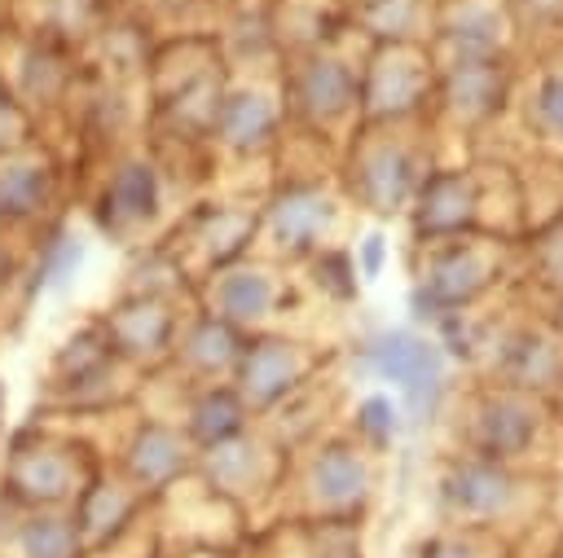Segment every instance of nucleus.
<instances>
[{
    "label": "nucleus",
    "instance_id": "f257e3e1",
    "mask_svg": "<svg viewBox=\"0 0 563 558\" xmlns=\"http://www.w3.org/2000/svg\"><path fill=\"white\" fill-rule=\"evenodd\" d=\"M435 417H449L457 453H475L537 475H550L563 461V422L537 391L466 378L449 387Z\"/></svg>",
    "mask_w": 563,
    "mask_h": 558
},
{
    "label": "nucleus",
    "instance_id": "f03ea898",
    "mask_svg": "<svg viewBox=\"0 0 563 558\" xmlns=\"http://www.w3.org/2000/svg\"><path fill=\"white\" fill-rule=\"evenodd\" d=\"M431 501H435L440 523L493 532L510 540L519 558V540L545 523V475L444 448L435 457Z\"/></svg>",
    "mask_w": 563,
    "mask_h": 558
},
{
    "label": "nucleus",
    "instance_id": "7ed1b4c3",
    "mask_svg": "<svg viewBox=\"0 0 563 558\" xmlns=\"http://www.w3.org/2000/svg\"><path fill=\"white\" fill-rule=\"evenodd\" d=\"M440 163V145L431 119H396V123H361L339 154V185L352 211L374 220H396L409 211L427 171Z\"/></svg>",
    "mask_w": 563,
    "mask_h": 558
},
{
    "label": "nucleus",
    "instance_id": "20e7f679",
    "mask_svg": "<svg viewBox=\"0 0 563 558\" xmlns=\"http://www.w3.org/2000/svg\"><path fill=\"white\" fill-rule=\"evenodd\" d=\"M519 242L488 233H449L409 242V308L418 325H435L449 312H466L515 286Z\"/></svg>",
    "mask_w": 563,
    "mask_h": 558
},
{
    "label": "nucleus",
    "instance_id": "39448f33",
    "mask_svg": "<svg viewBox=\"0 0 563 558\" xmlns=\"http://www.w3.org/2000/svg\"><path fill=\"white\" fill-rule=\"evenodd\" d=\"M369 40L347 26V18L295 48L286 75H282V101L286 119H295L303 132H317L330 145H347V136L361 127V70H365Z\"/></svg>",
    "mask_w": 563,
    "mask_h": 558
},
{
    "label": "nucleus",
    "instance_id": "423d86ee",
    "mask_svg": "<svg viewBox=\"0 0 563 558\" xmlns=\"http://www.w3.org/2000/svg\"><path fill=\"white\" fill-rule=\"evenodd\" d=\"M378 492V457L361 448L347 431L303 439L299 457H286L282 501L290 496L295 523L365 518Z\"/></svg>",
    "mask_w": 563,
    "mask_h": 558
},
{
    "label": "nucleus",
    "instance_id": "0eeeda50",
    "mask_svg": "<svg viewBox=\"0 0 563 558\" xmlns=\"http://www.w3.org/2000/svg\"><path fill=\"white\" fill-rule=\"evenodd\" d=\"M519 62L515 57H435V97H431V132L440 145L462 141V158H471V141L510 110Z\"/></svg>",
    "mask_w": 563,
    "mask_h": 558
},
{
    "label": "nucleus",
    "instance_id": "6e6552de",
    "mask_svg": "<svg viewBox=\"0 0 563 558\" xmlns=\"http://www.w3.org/2000/svg\"><path fill=\"white\" fill-rule=\"evenodd\" d=\"M356 365L391 387V395H396V404L405 413V426L435 422V413H440V404H444V395L453 387L444 347L418 325L374 330L356 347Z\"/></svg>",
    "mask_w": 563,
    "mask_h": 558
},
{
    "label": "nucleus",
    "instance_id": "1a4fd4ad",
    "mask_svg": "<svg viewBox=\"0 0 563 558\" xmlns=\"http://www.w3.org/2000/svg\"><path fill=\"white\" fill-rule=\"evenodd\" d=\"M352 202L339 185V176H317V180H286L264 207V233L282 259H312L330 246H343V224H347Z\"/></svg>",
    "mask_w": 563,
    "mask_h": 558
},
{
    "label": "nucleus",
    "instance_id": "9d476101",
    "mask_svg": "<svg viewBox=\"0 0 563 558\" xmlns=\"http://www.w3.org/2000/svg\"><path fill=\"white\" fill-rule=\"evenodd\" d=\"M435 97V57L427 44H369L361 70V123L427 119Z\"/></svg>",
    "mask_w": 563,
    "mask_h": 558
},
{
    "label": "nucleus",
    "instance_id": "9b49d317",
    "mask_svg": "<svg viewBox=\"0 0 563 558\" xmlns=\"http://www.w3.org/2000/svg\"><path fill=\"white\" fill-rule=\"evenodd\" d=\"M334 351L286 338V334H260L242 343L238 369H233V391L251 413H273L295 387H303L317 369H325Z\"/></svg>",
    "mask_w": 563,
    "mask_h": 558
},
{
    "label": "nucleus",
    "instance_id": "f8f14e48",
    "mask_svg": "<svg viewBox=\"0 0 563 558\" xmlns=\"http://www.w3.org/2000/svg\"><path fill=\"white\" fill-rule=\"evenodd\" d=\"M409 242L449 237V233H484V167L479 158L466 163H435L413 193L409 211Z\"/></svg>",
    "mask_w": 563,
    "mask_h": 558
},
{
    "label": "nucleus",
    "instance_id": "ddd939ff",
    "mask_svg": "<svg viewBox=\"0 0 563 558\" xmlns=\"http://www.w3.org/2000/svg\"><path fill=\"white\" fill-rule=\"evenodd\" d=\"M286 457L290 448H282V439H264L251 426L216 448H202L194 470H202L207 488L216 496H224L229 505H251L260 496H277L282 479H286Z\"/></svg>",
    "mask_w": 563,
    "mask_h": 558
},
{
    "label": "nucleus",
    "instance_id": "4468645a",
    "mask_svg": "<svg viewBox=\"0 0 563 558\" xmlns=\"http://www.w3.org/2000/svg\"><path fill=\"white\" fill-rule=\"evenodd\" d=\"M510 119L523 132L532 158L563 163V53L519 62Z\"/></svg>",
    "mask_w": 563,
    "mask_h": 558
},
{
    "label": "nucleus",
    "instance_id": "2eb2a0df",
    "mask_svg": "<svg viewBox=\"0 0 563 558\" xmlns=\"http://www.w3.org/2000/svg\"><path fill=\"white\" fill-rule=\"evenodd\" d=\"M431 57H515L506 0H440Z\"/></svg>",
    "mask_w": 563,
    "mask_h": 558
},
{
    "label": "nucleus",
    "instance_id": "dca6fc26",
    "mask_svg": "<svg viewBox=\"0 0 563 558\" xmlns=\"http://www.w3.org/2000/svg\"><path fill=\"white\" fill-rule=\"evenodd\" d=\"M145 492L128 479V475H114V479H88L70 505V518L79 527V540H84V554L88 549H101V545H114L119 536L132 532V523L141 518L145 510Z\"/></svg>",
    "mask_w": 563,
    "mask_h": 558
},
{
    "label": "nucleus",
    "instance_id": "f3484780",
    "mask_svg": "<svg viewBox=\"0 0 563 558\" xmlns=\"http://www.w3.org/2000/svg\"><path fill=\"white\" fill-rule=\"evenodd\" d=\"M194 461H198V448L189 444L185 431L167 426V422H145L136 431V439L128 444V457H123V475L145 492V496H158L167 488H176L185 475H194Z\"/></svg>",
    "mask_w": 563,
    "mask_h": 558
},
{
    "label": "nucleus",
    "instance_id": "a211bd4d",
    "mask_svg": "<svg viewBox=\"0 0 563 558\" xmlns=\"http://www.w3.org/2000/svg\"><path fill=\"white\" fill-rule=\"evenodd\" d=\"M515 290L537 312L563 308V211L545 215L519 237V264H515Z\"/></svg>",
    "mask_w": 563,
    "mask_h": 558
},
{
    "label": "nucleus",
    "instance_id": "6ab92c4d",
    "mask_svg": "<svg viewBox=\"0 0 563 558\" xmlns=\"http://www.w3.org/2000/svg\"><path fill=\"white\" fill-rule=\"evenodd\" d=\"M282 119H286V101L282 92H264V88H229L220 97V110H216V127L211 136H220L229 149L238 154H260L277 141L282 132Z\"/></svg>",
    "mask_w": 563,
    "mask_h": 558
},
{
    "label": "nucleus",
    "instance_id": "aec40b11",
    "mask_svg": "<svg viewBox=\"0 0 563 558\" xmlns=\"http://www.w3.org/2000/svg\"><path fill=\"white\" fill-rule=\"evenodd\" d=\"M440 0H343V18L369 44H427L435 35Z\"/></svg>",
    "mask_w": 563,
    "mask_h": 558
},
{
    "label": "nucleus",
    "instance_id": "412c9836",
    "mask_svg": "<svg viewBox=\"0 0 563 558\" xmlns=\"http://www.w3.org/2000/svg\"><path fill=\"white\" fill-rule=\"evenodd\" d=\"M211 290H216V312L211 316H220L238 334L260 330L277 308V277L268 268L229 264V268L211 272Z\"/></svg>",
    "mask_w": 563,
    "mask_h": 558
},
{
    "label": "nucleus",
    "instance_id": "4be33fe9",
    "mask_svg": "<svg viewBox=\"0 0 563 558\" xmlns=\"http://www.w3.org/2000/svg\"><path fill=\"white\" fill-rule=\"evenodd\" d=\"M251 426V409L242 404V395L233 391V382H202V391L189 400V413H185V435L189 444L202 453V448H216L233 435H242Z\"/></svg>",
    "mask_w": 563,
    "mask_h": 558
},
{
    "label": "nucleus",
    "instance_id": "5701e85b",
    "mask_svg": "<svg viewBox=\"0 0 563 558\" xmlns=\"http://www.w3.org/2000/svg\"><path fill=\"white\" fill-rule=\"evenodd\" d=\"M176 356L207 382H216V373H233L238 356H242V334L233 325H224L220 316H202L194 330L180 334Z\"/></svg>",
    "mask_w": 563,
    "mask_h": 558
},
{
    "label": "nucleus",
    "instance_id": "b1692460",
    "mask_svg": "<svg viewBox=\"0 0 563 558\" xmlns=\"http://www.w3.org/2000/svg\"><path fill=\"white\" fill-rule=\"evenodd\" d=\"M519 62L563 53V0H506Z\"/></svg>",
    "mask_w": 563,
    "mask_h": 558
},
{
    "label": "nucleus",
    "instance_id": "393cba45",
    "mask_svg": "<svg viewBox=\"0 0 563 558\" xmlns=\"http://www.w3.org/2000/svg\"><path fill=\"white\" fill-rule=\"evenodd\" d=\"M13 554L18 558H84V540H79L70 510H31L13 527Z\"/></svg>",
    "mask_w": 563,
    "mask_h": 558
},
{
    "label": "nucleus",
    "instance_id": "a878e982",
    "mask_svg": "<svg viewBox=\"0 0 563 558\" xmlns=\"http://www.w3.org/2000/svg\"><path fill=\"white\" fill-rule=\"evenodd\" d=\"M158 198H163L158 171L145 158L123 163L110 176V185H106V207H110V215L119 224H145V220H154L158 215Z\"/></svg>",
    "mask_w": 563,
    "mask_h": 558
},
{
    "label": "nucleus",
    "instance_id": "bb28decb",
    "mask_svg": "<svg viewBox=\"0 0 563 558\" xmlns=\"http://www.w3.org/2000/svg\"><path fill=\"white\" fill-rule=\"evenodd\" d=\"M343 431H347L361 448H369L374 457H383V453L396 444V435L405 431V413H400L396 395H387V391H369V395L356 400V409H352V417H347Z\"/></svg>",
    "mask_w": 563,
    "mask_h": 558
},
{
    "label": "nucleus",
    "instance_id": "cd10ccee",
    "mask_svg": "<svg viewBox=\"0 0 563 558\" xmlns=\"http://www.w3.org/2000/svg\"><path fill=\"white\" fill-rule=\"evenodd\" d=\"M409 558H515V545L493 536V532H479V527H449L440 523L435 532H427Z\"/></svg>",
    "mask_w": 563,
    "mask_h": 558
},
{
    "label": "nucleus",
    "instance_id": "c85d7f7f",
    "mask_svg": "<svg viewBox=\"0 0 563 558\" xmlns=\"http://www.w3.org/2000/svg\"><path fill=\"white\" fill-rule=\"evenodd\" d=\"M308 268H312V286H317L325 299H334V303H356L361 281H356V268H352V250H347V246H330V250L312 255Z\"/></svg>",
    "mask_w": 563,
    "mask_h": 558
},
{
    "label": "nucleus",
    "instance_id": "c756f323",
    "mask_svg": "<svg viewBox=\"0 0 563 558\" xmlns=\"http://www.w3.org/2000/svg\"><path fill=\"white\" fill-rule=\"evenodd\" d=\"M383 264H387V237H383V228H369L352 246V268H356L361 281H378L383 277Z\"/></svg>",
    "mask_w": 563,
    "mask_h": 558
},
{
    "label": "nucleus",
    "instance_id": "7c9ffc66",
    "mask_svg": "<svg viewBox=\"0 0 563 558\" xmlns=\"http://www.w3.org/2000/svg\"><path fill=\"white\" fill-rule=\"evenodd\" d=\"M79 259H84V246H79V237H57L53 246H48V255H44V277L53 281V286H62L75 268H79Z\"/></svg>",
    "mask_w": 563,
    "mask_h": 558
},
{
    "label": "nucleus",
    "instance_id": "2f4dec72",
    "mask_svg": "<svg viewBox=\"0 0 563 558\" xmlns=\"http://www.w3.org/2000/svg\"><path fill=\"white\" fill-rule=\"evenodd\" d=\"M545 400H550V409H554V417L563 422V382H559V387H554V391H550Z\"/></svg>",
    "mask_w": 563,
    "mask_h": 558
},
{
    "label": "nucleus",
    "instance_id": "473e14b6",
    "mask_svg": "<svg viewBox=\"0 0 563 558\" xmlns=\"http://www.w3.org/2000/svg\"><path fill=\"white\" fill-rule=\"evenodd\" d=\"M554 558H563V532H559V545H554Z\"/></svg>",
    "mask_w": 563,
    "mask_h": 558
}]
</instances>
